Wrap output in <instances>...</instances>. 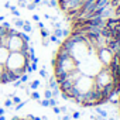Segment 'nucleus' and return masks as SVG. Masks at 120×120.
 I'll list each match as a JSON object with an SVG mask.
<instances>
[{
	"label": "nucleus",
	"instance_id": "nucleus-1",
	"mask_svg": "<svg viewBox=\"0 0 120 120\" xmlns=\"http://www.w3.org/2000/svg\"><path fill=\"white\" fill-rule=\"evenodd\" d=\"M54 74L61 92L76 103L107 99L120 76V24L110 28L100 13L78 21L55 54Z\"/></svg>",
	"mask_w": 120,
	"mask_h": 120
},
{
	"label": "nucleus",
	"instance_id": "nucleus-3",
	"mask_svg": "<svg viewBox=\"0 0 120 120\" xmlns=\"http://www.w3.org/2000/svg\"><path fill=\"white\" fill-rule=\"evenodd\" d=\"M11 120H38V119L31 117V116H23V117H13Z\"/></svg>",
	"mask_w": 120,
	"mask_h": 120
},
{
	"label": "nucleus",
	"instance_id": "nucleus-2",
	"mask_svg": "<svg viewBox=\"0 0 120 120\" xmlns=\"http://www.w3.org/2000/svg\"><path fill=\"white\" fill-rule=\"evenodd\" d=\"M33 49L28 37L6 24H0V83L23 78L31 67Z\"/></svg>",
	"mask_w": 120,
	"mask_h": 120
}]
</instances>
